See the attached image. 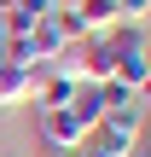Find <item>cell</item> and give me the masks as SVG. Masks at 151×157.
I'll list each match as a JSON object with an SVG mask.
<instances>
[{
  "label": "cell",
  "instance_id": "1",
  "mask_svg": "<svg viewBox=\"0 0 151 157\" xmlns=\"http://www.w3.org/2000/svg\"><path fill=\"white\" fill-rule=\"evenodd\" d=\"M35 87H41V70H23V64H6L0 58V111H12V105H35Z\"/></svg>",
  "mask_w": 151,
  "mask_h": 157
},
{
  "label": "cell",
  "instance_id": "7",
  "mask_svg": "<svg viewBox=\"0 0 151 157\" xmlns=\"http://www.w3.org/2000/svg\"><path fill=\"white\" fill-rule=\"evenodd\" d=\"M128 157H145V151H128Z\"/></svg>",
  "mask_w": 151,
  "mask_h": 157
},
{
  "label": "cell",
  "instance_id": "6",
  "mask_svg": "<svg viewBox=\"0 0 151 157\" xmlns=\"http://www.w3.org/2000/svg\"><path fill=\"white\" fill-rule=\"evenodd\" d=\"M47 157H76V151H47Z\"/></svg>",
  "mask_w": 151,
  "mask_h": 157
},
{
  "label": "cell",
  "instance_id": "4",
  "mask_svg": "<svg viewBox=\"0 0 151 157\" xmlns=\"http://www.w3.org/2000/svg\"><path fill=\"white\" fill-rule=\"evenodd\" d=\"M116 17H122V23H145L151 17V0H116Z\"/></svg>",
  "mask_w": 151,
  "mask_h": 157
},
{
  "label": "cell",
  "instance_id": "3",
  "mask_svg": "<svg viewBox=\"0 0 151 157\" xmlns=\"http://www.w3.org/2000/svg\"><path fill=\"white\" fill-rule=\"evenodd\" d=\"M76 17H81V29L93 35V29H116L122 17H116V0H76Z\"/></svg>",
  "mask_w": 151,
  "mask_h": 157
},
{
  "label": "cell",
  "instance_id": "2",
  "mask_svg": "<svg viewBox=\"0 0 151 157\" xmlns=\"http://www.w3.org/2000/svg\"><path fill=\"white\" fill-rule=\"evenodd\" d=\"M76 87H81V76H76V70H41L35 111H47V105H70V99H76Z\"/></svg>",
  "mask_w": 151,
  "mask_h": 157
},
{
  "label": "cell",
  "instance_id": "5",
  "mask_svg": "<svg viewBox=\"0 0 151 157\" xmlns=\"http://www.w3.org/2000/svg\"><path fill=\"white\" fill-rule=\"evenodd\" d=\"M17 6H23V0H0V17H6V12H17Z\"/></svg>",
  "mask_w": 151,
  "mask_h": 157
}]
</instances>
